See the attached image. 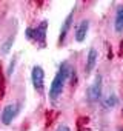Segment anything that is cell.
Masks as SVG:
<instances>
[{"label":"cell","mask_w":123,"mask_h":131,"mask_svg":"<svg viewBox=\"0 0 123 131\" xmlns=\"http://www.w3.org/2000/svg\"><path fill=\"white\" fill-rule=\"evenodd\" d=\"M88 96H89L91 102L100 100V97H102V76L100 74H97L95 79H94V82L91 83V86L88 90Z\"/></svg>","instance_id":"5b68a950"},{"label":"cell","mask_w":123,"mask_h":131,"mask_svg":"<svg viewBox=\"0 0 123 131\" xmlns=\"http://www.w3.org/2000/svg\"><path fill=\"white\" fill-rule=\"evenodd\" d=\"M74 9H76V8H74ZM74 9L66 16V19H65L63 25H61V28H60V34H58V45H61V43L66 40V36H68V32H69V29H71V25H72V20H74Z\"/></svg>","instance_id":"8992f818"},{"label":"cell","mask_w":123,"mask_h":131,"mask_svg":"<svg viewBox=\"0 0 123 131\" xmlns=\"http://www.w3.org/2000/svg\"><path fill=\"white\" fill-rule=\"evenodd\" d=\"M31 82H32L34 90L39 94H43L45 93V71H43V68L40 67V65H34V67H32Z\"/></svg>","instance_id":"3957f363"},{"label":"cell","mask_w":123,"mask_h":131,"mask_svg":"<svg viewBox=\"0 0 123 131\" xmlns=\"http://www.w3.org/2000/svg\"><path fill=\"white\" fill-rule=\"evenodd\" d=\"M89 31V20L88 19H83L79 22V25L76 26V32H74V37L77 42H83L86 39V34Z\"/></svg>","instance_id":"ba28073f"},{"label":"cell","mask_w":123,"mask_h":131,"mask_svg":"<svg viewBox=\"0 0 123 131\" xmlns=\"http://www.w3.org/2000/svg\"><path fill=\"white\" fill-rule=\"evenodd\" d=\"M118 131H123V129H118Z\"/></svg>","instance_id":"5bb4252c"},{"label":"cell","mask_w":123,"mask_h":131,"mask_svg":"<svg viewBox=\"0 0 123 131\" xmlns=\"http://www.w3.org/2000/svg\"><path fill=\"white\" fill-rule=\"evenodd\" d=\"M13 43H14V37L11 36V37H8V40L2 45V48H0V49H2V54H8L9 49H11V46H13Z\"/></svg>","instance_id":"8fae6325"},{"label":"cell","mask_w":123,"mask_h":131,"mask_svg":"<svg viewBox=\"0 0 123 131\" xmlns=\"http://www.w3.org/2000/svg\"><path fill=\"white\" fill-rule=\"evenodd\" d=\"M17 113H19V105H17V103H8V105H5L3 110H2V114H0L2 123H3V125L13 123V120L16 119Z\"/></svg>","instance_id":"277c9868"},{"label":"cell","mask_w":123,"mask_h":131,"mask_svg":"<svg viewBox=\"0 0 123 131\" xmlns=\"http://www.w3.org/2000/svg\"><path fill=\"white\" fill-rule=\"evenodd\" d=\"M55 131H72L68 125H65V123H61V125H58V128L55 129Z\"/></svg>","instance_id":"7c38bea8"},{"label":"cell","mask_w":123,"mask_h":131,"mask_svg":"<svg viewBox=\"0 0 123 131\" xmlns=\"http://www.w3.org/2000/svg\"><path fill=\"white\" fill-rule=\"evenodd\" d=\"M114 29H115V32H123V3H120L115 9Z\"/></svg>","instance_id":"9c48e42d"},{"label":"cell","mask_w":123,"mask_h":131,"mask_svg":"<svg viewBox=\"0 0 123 131\" xmlns=\"http://www.w3.org/2000/svg\"><path fill=\"white\" fill-rule=\"evenodd\" d=\"M46 29H48V20H42L35 28H26L25 36L28 40L35 42L40 46L46 45Z\"/></svg>","instance_id":"7a4b0ae2"},{"label":"cell","mask_w":123,"mask_h":131,"mask_svg":"<svg viewBox=\"0 0 123 131\" xmlns=\"http://www.w3.org/2000/svg\"><path fill=\"white\" fill-rule=\"evenodd\" d=\"M97 60H99V52L95 48H91L88 56H86V63H85V73L86 74H91L95 68V65H97Z\"/></svg>","instance_id":"52a82bcc"},{"label":"cell","mask_w":123,"mask_h":131,"mask_svg":"<svg viewBox=\"0 0 123 131\" xmlns=\"http://www.w3.org/2000/svg\"><path fill=\"white\" fill-rule=\"evenodd\" d=\"M120 46H121V49H123V42H121V43H120Z\"/></svg>","instance_id":"4fadbf2b"},{"label":"cell","mask_w":123,"mask_h":131,"mask_svg":"<svg viewBox=\"0 0 123 131\" xmlns=\"http://www.w3.org/2000/svg\"><path fill=\"white\" fill-rule=\"evenodd\" d=\"M117 103H118V99H117L115 94H109V96L105 99V102H103V105H105L106 108H114Z\"/></svg>","instance_id":"30bf717a"},{"label":"cell","mask_w":123,"mask_h":131,"mask_svg":"<svg viewBox=\"0 0 123 131\" xmlns=\"http://www.w3.org/2000/svg\"><path fill=\"white\" fill-rule=\"evenodd\" d=\"M71 73H72V70H71L68 62H63L60 65V68H58L57 74L54 76V79L51 82V86H49V100L51 102H55L61 96V93H63V90H65V85H66Z\"/></svg>","instance_id":"6da1fadb"}]
</instances>
